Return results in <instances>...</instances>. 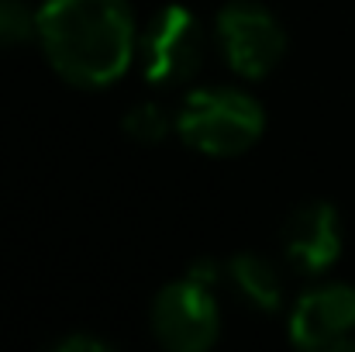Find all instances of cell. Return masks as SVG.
Masks as SVG:
<instances>
[{"mask_svg":"<svg viewBox=\"0 0 355 352\" xmlns=\"http://www.w3.org/2000/svg\"><path fill=\"white\" fill-rule=\"evenodd\" d=\"M290 335L300 349L355 352V287L335 283L304 294L290 315Z\"/></svg>","mask_w":355,"mask_h":352,"instance_id":"obj_6","label":"cell"},{"mask_svg":"<svg viewBox=\"0 0 355 352\" xmlns=\"http://www.w3.org/2000/svg\"><path fill=\"white\" fill-rule=\"evenodd\" d=\"M38 31V14L24 0H0V49L21 45Z\"/></svg>","mask_w":355,"mask_h":352,"instance_id":"obj_9","label":"cell"},{"mask_svg":"<svg viewBox=\"0 0 355 352\" xmlns=\"http://www.w3.org/2000/svg\"><path fill=\"white\" fill-rule=\"evenodd\" d=\"M152 328L166 349L204 352L218 342V304L211 287L187 276L169 283L152 304Z\"/></svg>","mask_w":355,"mask_h":352,"instance_id":"obj_4","label":"cell"},{"mask_svg":"<svg viewBox=\"0 0 355 352\" xmlns=\"http://www.w3.org/2000/svg\"><path fill=\"white\" fill-rule=\"evenodd\" d=\"M283 245L290 262H297L304 273H324L342 252L338 211L324 201L304 204L300 211L290 215L283 228Z\"/></svg>","mask_w":355,"mask_h":352,"instance_id":"obj_7","label":"cell"},{"mask_svg":"<svg viewBox=\"0 0 355 352\" xmlns=\"http://www.w3.org/2000/svg\"><path fill=\"white\" fill-rule=\"evenodd\" d=\"M262 108L228 87H207L187 97L183 111L176 117V131L180 138L207 156H238L248 145L259 142L262 135Z\"/></svg>","mask_w":355,"mask_h":352,"instance_id":"obj_2","label":"cell"},{"mask_svg":"<svg viewBox=\"0 0 355 352\" xmlns=\"http://www.w3.org/2000/svg\"><path fill=\"white\" fill-rule=\"evenodd\" d=\"M204 62V31L200 21L173 3L162 7L141 38V73L155 87H176L187 83Z\"/></svg>","mask_w":355,"mask_h":352,"instance_id":"obj_3","label":"cell"},{"mask_svg":"<svg viewBox=\"0 0 355 352\" xmlns=\"http://www.w3.org/2000/svg\"><path fill=\"white\" fill-rule=\"evenodd\" d=\"M124 131L135 142H145V145L162 142L166 131H169V115L162 108H155V104H138L135 111H128V117H124Z\"/></svg>","mask_w":355,"mask_h":352,"instance_id":"obj_10","label":"cell"},{"mask_svg":"<svg viewBox=\"0 0 355 352\" xmlns=\"http://www.w3.org/2000/svg\"><path fill=\"white\" fill-rule=\"evenodd\" d=\"M218 38L232 69L248 80L266 76L286 49V35L276 17L252 0H235L218 14Z\"/></svg>","mask_w":355,"mask_h":352,"instance_id":"obj_5","label":"cell"},{"mask_svg":"<svg viewBox=\"0 0 355 352\" xmlns=\"http://www.w3.org/2000/svg\"><path fill=\"white\" fill-rule=\"evenodd\" d=\"M59 352H107L111 346L107 342H101V339H94V335H69V339H62Z\"/></svg>","mask_w":355,"mask_h":352,"instance_id":"obj_11","label":"cell"},{"mask_svg":"<svg viewBox=\"0 0 355 352\" xmlns=\"http://www.w3.org/2000/svg\"><path fill=\"white\" fill-rule=\"evenodd\" d=\"M38 38L59 76L76 87H107L135 56V14L128 0H45Z\"/></svg>","mask_w":355,"mask_h":352,"instance_id":"obj_1","label":"cell"},{"mask_svg":"<svg viewBox=\"0 0 355 352\" xmlns=\"http://www.w3.org/2000/svg\"><path fill=\"white\" fill-rule=\"evenodd\" d=\"M228 280L235 283V290L255 308L262 311H276L279 308V297H283V283H279V273L272 269L269 259L262 255H252V252H241L228 262Z\"/></svg>","mask_w":355,"mask_h":352,"instance_id":"obj_8","label":"cell"}]
</instances>
